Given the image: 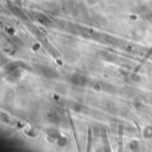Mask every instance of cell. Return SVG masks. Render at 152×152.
I'll list each match as a JSON object with an SVG mask.
<instances>
[{"mask_svg": "<svg viewBox=\"0 0 152 152\" xmlns=\"http://www.w3.org/2000/svg\"><path fill=\"white\" fill-rule=\"evenodd\" d=\"M70 82L76 86H85L88 83V78L81 74H74L71 78H70Z\"/></svg>", "mask_w": 152, "mask_h": 152, "instance_id": "6da1fadb", "label": "cell"}, {"mask_svg": "<svg viewBox=\"0 0 152 152\" xmlns=\"http://www.w3.org/2000/svg\"><path fill=\"white\" fill-rule=\"evenodd\" d=\"M41 73L45 77H54L56 75V73L52 69H49V68H46V67H43L42 68Z\"/></svg>", "mask_w": 152, "mask_h": 152, "instance_id": "7a4b0ae2", "label": "cell"}, {"mask_svg": "<svg viewBox=\"0 0 152 152\" xmlns=\"http://www.w3.org/2000/svg\"><path fill=\"white\" fill-rule=\"evenodd\" d=\"M49 117H50L51 121H52L53 123H57V122L60 120V116H59L58 112H56V111L51 112V113L49 114Z\"/></svg>", "mask_w": 152, "mask_h": 152, "instance_id": "3957f363", "label": "cell"}]
</instances>
